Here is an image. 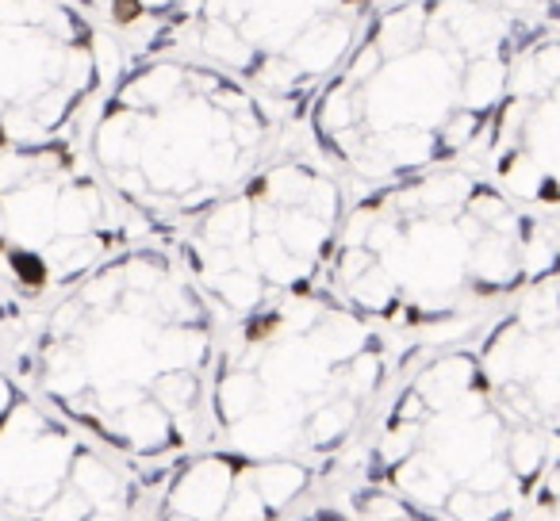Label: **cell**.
Here are the masks:
<instances>
[{
	"mask_svg": "<svg viewBox=\"0 0 560 521\" xmlns=\"http://www.w3.org/2000/svg\"><path fill=\"white\" fill-rule=\"evenodd\" d=\"M219 315L165 241H131L0 338L39 403L139 467L208 445Z\"/></svg>",
	"mask_w": 560,
	"mask_h": 521,
	"instance_id": "cell-1",
	"label": "cell"
},
{
	"mask_svg": "<svg viewBox=\"0 0 560 521\" xmlns=\"http://www.w3.org/2000/svg\"><path fill=\"white\" fill-rule=\"evenodd\" d=\"M541 16L495 0H381L304 131L350 185L480 165L511 55Z\"/></svg>",
	"mask_w": 560,
	"mask_h": 521,
	"instance_id": "cell-2",
	"label": "cell"
},
{
	"mask_svg": "<svg viewBox=\"0 0 560 521\" xmlns=\"http://www.w3.org/2000/svg\"><path fill=\"white\" fill-rule=\"evenodd\" d=\"M557 269L549 215L514 203L476 165H438L346 203L323 288L392 338H438L488 322Z\"/></svg>",
	"mask_w": 560,
	"mask_h": 521,
	"instance_id": "cell-3",
	"label": "cell"
},
{
	"mask_svg": "<svg viewBox=\"0 0 560 521\" xmlns=\"http://www.w3.org/2000/svg\"><path fill=\"white\" fill-rule=\"evenodd\" d=\"M404 360L399 338L323 284L219 322L208 445L300 460L323 475L358 441Z\"/></svg>",
	"mask_w": 560,
	"mask_h": 521,
	"instance_id": "cell-4",
	"label": "cell"
},
{
	"mask_svg": "<svg viewBox=\"0 0 560 521\" xmlns=\"http://www.w3.org/2000/svg\"><path fill=\"white\" fill-rule=\"evenodd\" d=\"M304 131V116L215 66L139 55L104 85L78 131L131 218L165 238Z\"/></svg>",
	"mask_w": 560,
	"mask_h": 521,
	"instance_id": "cell-5",
	"label": "cell"
},
{
	"mask_svg": "<svg viewBox=\"0 0 560 521\" xmlns=\"http://www.w3.org/2000/svg\"><path fill=\"white\" fill-rule=\"evenodd\" d=\"M557 452V441L499 403L472 345H445L396 383L369 437L361 483L396 498L407 518H522Z\"/></svg>",
	"mask_w": 560,
	"mask_h": 521,
	"instance_id": "cell-6",
	"label": "cell"
},
{
	"mask_svg": "<svg viewBox=\"0 0 560 521\" xmlns=\"http://www.w3.org/2000/svg\"><path fill=\"white\" fill-rule=\"evenodd\" d=\"M350 180L300 131L234 192L185 218L165 246L231 322L284 292L315 288L327 273Z\"/></svg>",
	"mask_w": 560,
	"mask_h": 521,
	"instance_id": "cell-7",
	"label": "cell"
},
{
	"mask_svg": "<svg viewBox=\"0 0 560 521\" xmlns=\"http://www.w3.org/2000/svg\"><path fill=\"white\" fill-rule=\"evenodd\" d=\"M131 211L104 185L78 131L0 146V307L4 330L131 246Z\"/></svg>",
	"mask_w": 560,
	"mask_h": 521,
	"instance_id": "cell-8",
	"label": "cell"
},
{
	"mask_svg": "<svg viewBox=\"0 0 560 521\" xmlns=\"http://www.w3.org/2000/svg\"><path fill=\"white\" fill-rule=\"evenodd\" d=\"M381 0H185L142 55H180L307 116Z\"/></svg>",
	"mask_w": 560,
	"mask_h": 521,
	"instance_id": "cell-9",
	"label": "cell"
},
{
	"mask_svg": "<svg viewBox=\"0 0 560 521\" xmlns=\"http://www.w3.org/2000/svg\"><path fill=\"white\" fill-rule=\"evenodd\" d=\"M165 467H139L16 388L0 406V518L96 521L154 513Z\"/></svg>",
	"mask_w": 560,
	"mask_h": 521,
	"instance_id": "cell-10",
	"label": "cell"
},
{
	"mask_svg": "<svg viewBox=\"0 0 560 521\" xmlns=\"http://www.w3.org/2000/svg\"><path fill=\"white\" fill-rule=\"evenodd\" d=\"M124 66L73 0H0V146L73 134Z\"/></svg>",
	"mask_w": 560,
	"mask_h": 521,
	"instance_id": "cell-11",
	"label": "cell"
},
{
	"mask_svg": "<svg viewBox=\"0 0 560 521\" xmlns=\"http://www.w3.org/2000/svg\"><path fill=\"white\" fill-rule=\"evenodd\" d=\"M476 169L537 215L560 211V16L534 20L514 47Z\"/></svg>",
	"mask_w": 560,
	"mask_h": 521,
	"instance_id": "cell-12",
	"label": "cell"
},
{
	"mask_svg": "<svg viewBox=\"0 0 560 521\" xmlns=\"http://www.w3.org/2000/svg\"><path fill=\"white\" fill-rule=\"evenodd\" d=\"M495 399L560 445V269L518 288L472 345Z\"/></svg>",
	"mask_w": 560,
	"mask_h": 521,
	"instance_id": "cell-13",
	"label": "cell"
},
{
	"mask_svg": "<svg viewBox=\"0 0 560 521\" xmlns=\"http://www.w3.org/2000/svg\"><path fill=\"white\" fill-rule=\"evenodd\" d=\"M319 479V467L300 460H261L203 445L162 472L154 513L200 521L289 518Z\"/></svg>",
	"mask_w": 560,
	"mask_h": 521,
	"instance_id": "cell-14",
	"label": "cell"
},
{
	"mask_svg": "<svg viewBox=\"0 0 560 521\" xmlns=\"http://www.w3.org/2000/svg\"><path fill=\"white\" fill-rule=\"evenodd\" d=\"M112 39L124 62L139 58L185 0H73Z\"/></svg>",
	"mask_w": 560,
	"mask_h": 521,
	"instance_id": "cell-15",
	"label": "cell"
},
{
	"mask_svg": "<svg viewBox=\"0 0 560 521\" xmlns=\"http://www.w3.org/2000/svg\"><path fill=\"white\" fill-rule=\"evenodd\" d=\"M522 518H560V452L552 457V464L545 467L541 479H537Z\"/></svg>",
	"mask_w": 560,
	"mask_h": 521,
	"instance_id": "cell-16",
	"label": "cell"
},
{
	"mask_svg": "<svg viewBox=\"0 0 560 521\" xmlns=\"http://www.w3.org/2000/svg\"><path fill=\"white\" fill-rule=\"evenodd\" d=\"M506 9H522L529 16H560V0H495Z\"/></svg>",
	"mask_w": 560,
	"mask_h": 521,
	"instance_id": "cell-17",
	"label": "cell"
},
{
	"mask_svg": "<svg viewBox=\"0 0 560 521\" xmlns=\"http://www.w3.org/2000/svg\"><path fill=\"white\" fill-rule=\"evenodd\" d=\"M16 388H20V380H16V376L9 372V368L0 365V406L9 403V395H12V391H16Z\"/></svg>",
	"mask_w": 560,
	"mask_h": 521,
	"instance_id": "cell-18",
	"label": "cell"
},
{
	"mask_svg": "<svg viewBox=\"0 0 560 521\" xmlns=\"http://www.w3.org/2000/svg\"><path fill=\"white\" fill-rule=\"evenodd\" d=\"M0 338H4V307H0Z\"/></svg>",
	"mask_w": 560,
	"mask_h": 521,
	"instance_id": "cell-19",
	"label": "cell"
}]
</instances>
